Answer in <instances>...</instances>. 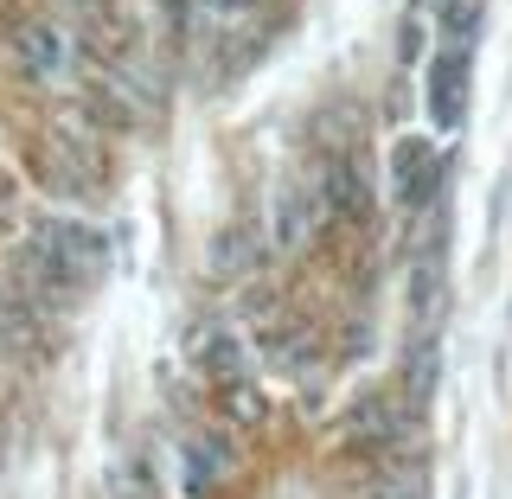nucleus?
<instances>
[{
    "instance_id": "obj_1",
    "label": "nucleus",
    "mask_w": 512,
    "mask_h": 499,
    "mask_svg": "<svg viewBox=\"0 0 512 499\" xmlns=\"http://www.w3.org/2000/svg\"><path fill=\"white\" fill-rule=\"evenodd\" d=\"M20 269H26L32 295H77L103 269V237L90 224H45V231L26 237Z\"/></svg>"
},
{
    "instance_id": "obj_2",
    "label": "nucleus",
    "mask_w": 512,
    "mask_h": 499,
    "mask_svg": "<svg viewBox=\"0 0 512 499\" xmlns=\"http://www.w3.org/2000/svg\"><path fill=\"white\" fill-rule=\"evenodd\" d=\"M468 64H474V39H442L436 64H429V116L436 128H455L468 109Z\"/></svg>"
},
{
    "instance_id": "obj_3",
    "label": "nucleus",
    "mask_w": 512,
    "mask_h": 499,
    "mask_svg": "<svg viewBox=\"0 0 512 499\" xmlns=\"http://www.w3.org/2000/svg\"><path fill=\"white\" fill-rule=\"evenodd\" d=\"M13 64H20V77H32V84H52V77L71 64V45H64V26L52 20H32L13 32Z\"/></svg>"
},
{
    "instance_id": "obj_4",
    "label": "nucleus",
    "mask_w": 512,
    "mask_h": 499,
    "mask_svg": "<svg viewBox=\"0 0 512 499\" xmlns=\"http://www.w3.org/2000/svg\"><path fill=\"white\" fill-rule=\"evenodd\" d=\"M397 167H404V199H429V186H436V154L423 148V141H404L397 148Z\"/></svg>"
}]
</instances>
